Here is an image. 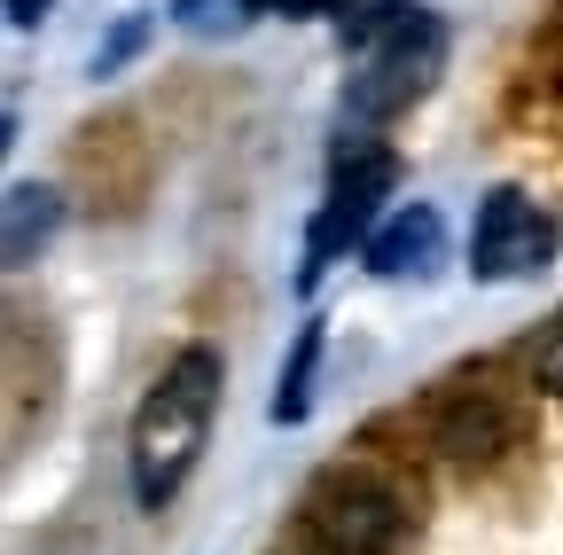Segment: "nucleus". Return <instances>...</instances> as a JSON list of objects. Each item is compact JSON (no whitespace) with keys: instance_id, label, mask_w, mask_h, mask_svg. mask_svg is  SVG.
<instances>
[{"instance_id":"f8f14e48","label":"nucleus","mask_w":563,"mask_h":555,"mask_svg":"<svg viewBox=\"0 0 563 555\" xmlns=\"http://www.w3.org/2000/svg\"><path fill=\"white\" fill-rule=\"evenodd\" d=\"M540 384H548V391H563V329L540 344Z\"/></svg>"},{"instance_id":"1a4fd4ad","label":"nucleus","mask_w":563,"mask_h":555,"mask_svg":"<svg viewBox=\"0 0 563 555\" xmlns=\"http://www.w3.org/2000/svg\"><path fill=\"white\" fill-rule=\"evenodd\" d=\"M313 360H321V329H306L298 353H290V368H282V399H274L282 423H298V414H306V399H313Z\"/></svg>"},{"instance_id":"7ed1b4c3","label":"nucleus","mask_w":563,"mask_h":555,"mask_svg":"<svg viewBox=\"0 0 563 555\" xmlns=\"http://www.w3.org/2000/svg\"><path fill=\"white\" fill-rule=\"evenodd\" d=\"M407 493L376 469H336L306 501V540L313 555H399L407 547Z\"/></svg>"},{"instance_id":"2eb2a0df","label":"nucleus","mask_w":563,"mask_h":555,"mask_svg":"<svg viewBox=\"0 0 563 555\" xmlns=\"http://www.w3.org/2000/svg\"><path fill=\"white\" fill-rule=\"evenodd\" d=\"M0 149H9V118H0Z\"/></svg>"},{"instance_id":"9d476101","label":"nucleus","mask_w":563,"mask_h":555,"mask_svg":"<svg viewBox=\"0 0 563 555\" xmlns=\"http://www.w3.org/2000/svg\"><path fill=\"white\" fill-rule=\"evenodd\" d=\"M251 16V0H180V24L188 32H235Z\"/></svg>"},{"instance_id":"6e6552de","label":"nucleus","mask_w":563,"mask_h":555,"mask_svg":"<svg viewBox=\"0 0 563 555\" xmlns=\"http://www.w3.org/2000/svg\"><path fill=\"white\" fill-rule=\"evenodd\" d=\"M439 243H446V227H439L431 203H399V212L368 235V266L399 282V274H422V266H431V258H439Z\"/></svg>"},{"instance_id":"f03ea898","label":"nucleus","mask_w":563,"mask_h":555,"mask_svg":"<svg viewBox=\"0 0 563 555\" xmlns=\"http://www.w3.org/2000/svg\"><path fill=\"white\" fill-rule=\"evenodd\" d=\"M439 63H446V24H439V16L384 9V16L368 24V47H361V71H352L344 110L361 118V125H384V118H399L407 102H422V87L439 79Z\"/></svg>"},{"instance_id":"f257e3e1","label":"nucleus","mask_w":563,"mask_h":555,"mask_svg":"<svg viewBox=\"0 0 563 555\" xmlns=\"http://www.w3.org/2000/svg\"><path fill=\"white\" fill-rule=\"evenodd\" d=\"M211 414H220V353L211 344H188V353L165 360V376L150 384L125 439V469H133V501L141 509H173L180 485L211 439Z\"/></svg>"},{"instance_id":"9b49d317","label":"nucleus","mask_w":563,"mask_h":555,"mask_svg":"<svg viewBox=\"0 0 563 555\" xmlns=\"http://www.w3.org/2000/svg\"><path fill=\"white\" fill-rule=\"evenodd\" d=\"M141 40H150V24H141V16H133V24H118V40H102V55H95V71L110 79V71H118V63H125Z\"/></svg>"},{"instance_id":"423d86ee","label":"nucleus","mask_w":563,"mask_h":555,"mask_svg":"<svg viewBox=\"0 0 563 555\" xmlns=\"http://www.w3.org/2000/svg\"><path fill=\"white\" fill-rule=\"evenodd\" d=\"M509 439H517V414L493 399V391H454L439 407V446L462 454V462H493Z\"/></svg>"},{"instance_id":"39448f33","label":"nucleus","mask_w":563,"mask_h":555,"mask_svg":"<svg viewBox=\"0 0 563 555\" xmlns=\"http://www.w3.org/2000/svg\"><path fill=\"white\" fill-rule=\"evenodd\" d=\"M384 188H391V157L384 149H336V180H329V203H321L313 243H306V282H313L344 243H361V227L376 220Z\"/></svg>"},{"instance_id":"ddd939ff","label":"nucleus","mask_w":563,"mask_h":555,"mask_svg":"<svg viewBox=\"0 0 563 555\" xmlns=\"http://www.w3.org/2000/svg\"><path fill=\"white\" fill-rule=\"evenodd\" d=\"M251 9H266V16H321V9H336V0H251Z\"/></svg>"},{"instance_id":"0eeeda50","label":"nucleus","mask_w":563,"mask_h":555,"mask_svg":"<svg viewBox=\"0 0 563 555\" xmlns=\"http://www.w3.org/2000/svg\"><path fill=\"white\" fill-rule=\"evenodd\" d=\"M55 227H63V196H55V188H40V180L9 188V196H0V274H9V266H32V258L55 243Z\"/></svg>"},{"instance_id":"4468645a","label":"nucleus","mask_w":563,"mask_h":555,"mask_svg":"<svg viewBox=\"0 0 563 555\" xmlns=\"http://www.w3.org/2000/svg\"><path fill=\"white\" fill-rule=\"evenodd\" d=\"M0 9H9V24H40V16H47V0H0Z\"/></svg>"},{"instance_id":"20e7f679","label":"nucleus","mask_w":563,"mask_h":555,"mask_svg":"<svg viewBox=\"0 0 563 555\" xmlns=\"http://www.w3.org/2000/svg\"><path fill=\"white\" fill-rule=\"evenodd\" d=\"M555 258V220L525 188H493L477 203V227H470V274L477 282H525Z\"/></svg>"}]
</instances>
